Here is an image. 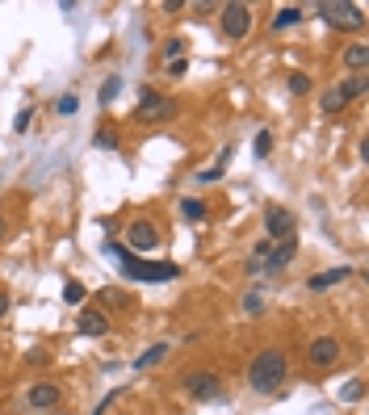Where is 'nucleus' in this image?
<instances>
[{
	"label": "nucleus",
	"mask_w": 369,
	"mask_h": 415,
	"mask_svg": "<svg viewBox=\"0 0 369 415\" xmlns=\"http://www.w3.org/2000/svg\"><path fill=\"white\" fill-rule=\"evenodd\" d=\"M164 59H168V63H172V59H185V42H181V38H168V42H164Z\"/></svg>",
	"instance_id": "27"
},
{
	"label": "nucleus",
	"mask_w": 369,
	"mask_h": 415,
	"mask_svg": "<svg viewBox=\"0 0 369 415\" xmlns=\"http://www.w3.org/2000/svg\"><path fill=\"white\" fill-rule=\"evenodd\" d=\"M265 235H269L273 243L294 239V214L286 210V205H269V210H265Z\"/></svg>",
	"instance_id": "8"
},
{
	"label": "nucleus",
	"mask_w": 369,
	"mask_h": 415,
	"mask_svg": "<svg viewBox=\"0 0 369 415\" xmlns=\"http://www.w3.org/2000/svg\"><path fill=\"white\" fill-rule=\"evenodd\" d=\"M92 147H97V151H118V134H114V130H97V134H92Z\"/></svg>",
	"instance_id": "25"
},
{
	"label": "nucleus",
	"mask_w": 369,
	"mask_h": 415,
	"mask_svg": "<svg viewBox=\"0 0 369 415\" xmlns=\"http://www.w3.org/2000/svg\"><path fill=\"white\" fill-rule=\"evenodd\" d=\"M9 306H13V302H9V294H5V290H0V319H5V315H9Z\"/></svg>",
	"instance_id": "34"
},
{
	"label": "nucleus",
	"mask_w": 369,
	"mask_h": 415,
	"mask_svg": "<svg viewBox=\"0 0 369 415\" xmlns=\"http://www.w3.org/2000/svg\"><path fill=\"white\" fill-rule=\"evenodd\" d=\"M101 302H105V306H130V298L118 294V290H101Z\"/></svg>",
	"instance_id": "28"
},
{
	"label": "nucleus",
	"mask_w": 369,
	"mask_h": 415,
	"mask_svg": "<svg viewBox=\"0 0 369 415\" xmlns=\"http://www.w3.org/2000/svg\"><path fill=\"white\" fill-rule=\"evenodd\" d=\"M30 118H34V110H21V114L13 118V130H17V134H26V130H30Z\"/></svg>",
	"instance_id": "30"
},
{
	"label": "nucleus",
	"mask_w": 369,
	"mask_h": 415,
	"mask_svg": "<svg viewBox=\"0 0 369 415\" xmlns=\"http://www.w3.org/2000/svg\"><path fill=\"white\" fill-rule=\"evenodd\" d=\"M105 252H110V256H118V261H130V252H126L122 243H114V239H105Z\"/></svg>",
	"instance_id": "32"
},
{
	"label": "nucleus",
	"mask_w": 369,
	"mask_h": 415,
	"mask_svg": "<svg viewBox=\"0 0 369 415\" xmlns=\"http://www.w3.org/2000/svg\"><path fill=\"white\" fill-rule=\"evenodd\" d=\"M365 88H369V76H348V80H344V84H340V92H344V97H348V101H352V97H361V92H365Z\"/></svg>",
	"instance_id": "22"
},
{
	"label": "nucleus",
	"mask_w": 369,
	"mask_h": 415,
	"mask_svg": "<svg viewBox=\"0 0 369 415\" xmlns=\"http://www.w3.org/2000/svg\"><path fill=\"white\" fill-rule=\"evenodd\" d=\"M59 398H63V390H59L55 382H38V386L26 390V403H30L34 411H50V407H59Z\"/></svg>",
	"instance_id": "10"
},
{
	"label": "nucleus",
	"mask_w": 369,
	"mask_h": 415,
	"mask_svg": "<svg viewBox=\"0 0 369 415\" xmlns=\"http://www.w3.org/2000/svg\"><path fill=\"white\" fill-rule=\"evenodd\" d=\"M84 298H88V290H84L80 281H68V285H63V302H68V306H84Z\"/></svg>",
	"instance_id": "23"
},
{
	"label": "nucleus",
	"mask_w": 369,
	"mask_h": 415,
	"mask_svg": "<svg viewBox=\"0 0 369 415\" xmlns=\"http://www.w3.org/2000/svg\"><path fill=\"white\" fill-rule=\"evenodd\" d=\"M5 235H9V227H5V219H0V239H5Z\"/></svg>",
	"instance_id": "35"
},
{
	"label": "nucleus",
	"mask_w": 369,
	"mask_h": 415,
	"mask_svg": "<svg viewBox=\"0 0 369 415\" xmlns=\"http://www.w3.org/2000/svg\"><path fill=\"white\" fill-rule=\"evenodd\" d=\"M193 398H201V403H219L223 398V382H219V374H185V382H181Z\"/></svg>",
	"instance_id": "6"
},
{
	"label": "nucleus",
	"mask_w": 369,
	"mask_h": 415,
	"mask_svg": "<svg viewBox=\"0 0 369 415\" xmlns=\"http://www.w3.org/2000/svg\"><path fill=\"white\" fill-rule=\"evenodd\" d=\"M306 13L298 9V5H286V9H277V17H273V30H290V26H298Z\"/></svg>",
	"instance_id": "17"
},
{
	"label": "nucleus",
	"mask_w": 369,
	"mask_h": 415,
	"mask_svg": "<svg viewBox=\"0 0 369 415\" xmlns=\"http://www.w3.org/2000/svg\"><path fill=\"white\" fill-rule=\"evenodd\" d=\"M76 110H80V97H76V92H63V97L55 101V114H63V118L76 114Z\"/></svg>",
	"instance_id": "26"
},
{
	"label": "nucleus",
	"mask_w": 369,
	"mask_h": 415,
	"mask_svg": "<svg viewBox=\"0 0 369 415\" xmlns=\"http://www.w3.org/2000/svg\"><path fill=\"white\" fill-rule=\"evenodd\" d=\"M168 352H172L168 344H151L147 352H139V356H134V370H139V374H143V370H155V365H160V361H164Z\"/></svg>",
	"instance_id": "15"
},
{
	"label": "nucleus",
	"mask_w": 369,
	"mask_h": 415,
	"mask_svg": "<svg viewBox=\"0 0 369 415\" xmlns=\"http://www.w3.org/2000/svg\"><path fill=\"white\" fill-rule=\"evenodd\" d=\"M286 84H290V92H294V97H306V92L315 88V80H310L306 72H290V80H286Z\"/></svg>",
	"instance_id": "21"
},
{
	"label": "nucleus",
	"mask_w": 369,
	"mask_h": 415,
	"mask_svg": "<svg viewBox=\"0 0 369 415\" xmlns=\"http://www.w3.org/2000/svg\"><path fill=\"white\" fill-rule=\"evenodd\" d=\"M315 13H323L328 26H344V30H361L365 17H361V5H315Z\"/></svg>",
	"instance_id": "7"
},
{
	"label": "nucleus",
	"mask_w": 369,
	"mask_h": 415,
	"mask_svg": "<svg viewBox=\"0 0 369 415\" xmlns=\"http://www.w3.org/2000/svg\"><path fill=\"white\" fill-rule=\"evenodd\" d=\"M181 214H185L189 223H201V219H206V201H197V197H185V201H181Z\"/></svg>",
	"instance_id": "20"
},
{
	"label": "nucleus",
	"mask_w": 369,
	"mask_h": 415,
	"mask_svg": "<svg viewBox=\"0 0 369 415\" xmlns=\"http://www.w3.org/2000/svg\"><path fill=\"white\" fill-rule=\"evenodd\" d=\"M344 63H348L352 76H365V68H369V46H365V42H352V46L344 50Z\"/></svg>",
	"instance_id": "14"
},
{
	"label": "nucleus",
	"mask_w": 369,
	"mask_h": 415,
	"mask_svg": "<svg viewBox=\"0 0 369 415\" xmlns=\"http://www.w3.org/2000/svg\"><path fill=\"white\" fill-rule=\"evenodd\" d=\"M340 398H344V403H361V398H365V382H361V378L344 382V386H340Z\"/></svg>",
	"instance_id": "24"
},
{
	"label": "nucleus",
	"mask_w": 369,
	"mask_h": 415,
	"mask_svg": "<svg viewBox=\"0 0 369 415\" xmlns=\"http://www.w3.org/2000/svg\"><path fill=\"white\" fill-rule=\"evenodd\" d=\"M243 310H248V315H260V298L248 294V298H243Z\"/></svg>",
	"instance_id": "33"
},
{
	"label": "nucleus",
	"mask_w": 369,
	"mask_h": 415,
	"mask_svg": "<svg viewBox=\"0 0 369 415\" xmlns=\"http://www.w3.org/2000/svg\"><path fill=\"white\" fill-rule=\"evenodd\" d=\"M223 172H227V168H219V164H215V168H201V172L193 176V181H197V185H210V181H219Z\"/></svg>",
	"instance_id": "29"
},
{
	"label": "nucleus",
	"mask_w": 369,
	"mask_h": 415,
	"mask_svg": "<svg viewBox=\"0 0 369 415\" xmlns=\"http://www.w3.org/2000/svg\"><path fill=\"white\" fill-rule=\"evenodd\" d=\"M219 13H223L219 26H223V34H227L231 42H239V38L252 34V5H223Z\"/></svg>",
	"instance_id": "4"
},
{
	"label": "nucleus",
	"mask_w": 369,
	"mask_h": 415,
	"mask_svg": "<svg viewBox=\"0 0 369 415\" xmlns=\"http://www.w3.org/2000/svg\"><path fill=\"white\" fill-rule=\"evenodd\" d=\"M344 110H348V97H344L340 88H328V92H323V114L336 118V114H344Z\"/></svg>",
	"instance_id": "16"
},
{
	"label": "nucleus",
	"mask_w": 369,
	"mask_h": 415,
	"mask_svg": "<svg viewBox=\"0 0 369 415\" xmlns=\"http://www.w3.org/2000/svg\"><path fill=\"white\" fill-rule=\"evenodd\" d=\"M122 273L130 277V281H172V277H181V269L172 265V261H122Z\"/></svg>",
	"instance_id": "3"
},
{
	"label": "nucleus",
	"mask_w": 369,
	"mask_h": 415,
	"mask_svg": "<svg viewBox=\"0 0 369 415\" xmlns=\"http://www.w3.org/2000/svg\"><path fill=\"white\" fill-rule=\"evenodd\" d=\"M348 277H352V269H348V265H336V269H328V273H315V277L306 281V290H310V294H328L332 285H340V281H348Z\"/></svg>",
	"instance_id": "13"
},
{
	"label": "nucleus",
	"mask_w": 369,
	"mask_h": 415,
	"mask_svg": "<svg viewBox=\"0 0 369 415\" xmlns=\"http://www.w3.org/2000/svg\"><path fill=\"white\" fill-rule=\"evenodd\" d=\"M269 151H273V130H256L252 155H256V160H269Z\"/></svg>",
	"instance_id": "18"
},
{
	"label": "nucleus",
	"mask_w": 369,
	"mask_h": 415,
	"mask_svg": "<svg viewBox=\"0 0 369 415\" xmlns=\"http://www.w3.org/2000/svg\"><path fill=\"white\" fill-rule=\"evenodd\" d=\"M126 243L134 252H155V247H160V231H155V223H147V219H134L126 227Z\"/></svg>",
	"instance_id": "9"
},
{
	"label": "nucleus",
	"mask_w": 369,
	"mask_h": 415,
	"mask_svg": "<svg viewBox=\"0 0 369 415\" xmlns=\"http://www.w3.org/2000/svg\"><path fill=\"white\" fill-rule=\"evenodd\" d=\"M336 361H340V340H336V336L310 340V348H306V365H310V370H332Z\"/></svg>",
	"instance_id": "5"
},
{
	"label": "nucleus",
	"mask_w": 369,
	"mask_h": 415,
	"mask_svg": "<svg viewBox=\"0 0 369 415\" xmlns=\"http://www.w3.org/2000/svg\"><path fill=\"white\" fill-rule=\"evenodd\" d=\"M294 256H298V239H281V243H273V247H269V261H265V273H269V277L281 273V269L294 261Z\"/></svg>",
	"instance_id": "11"
},
{
	"label": "nucleus",
	"mask_w": 369,
	"mask_h": 415,
	"mask_svg": "<svg viewBox=\"0 0 369 415\" xmlns=\"http://www.w3.org/2000/svg\"><path fill=\"white\" fill-rule=\"evenodd\" d=\"M286 370H290V356L281 348H265V352H256L252 370H248V386L256 394H273L286 382Z\"/></svg>",
	"instance_id": "1"
},
{
	"label": "nucleus",
	"mask_w": 369,
	"mask_h": 415,
	"mask_svg": "<svg viewBox=\"0 0 369 415\" xmlns=\"http://www.w3.org/2000/svg\"><path fill=\"white\" fill-rule=\"evenodd\" d=\"M122 92V76H110V80H105L101 84V92H97V101H101V105H114V97Z\"/></svg>",
	"instance_id": "19"
},
{
	"label": "nucleus",
	"mask_w": 369,
	"mask_h": 415,
	"mask_svg": "<svg viewBox=\"0 0 369 415\" xmlns=\"http://www.w3.org/2000/svg\"><path fill=\"white\" fill-rule=\"evenodd\" d=\"M76 327H80V336H105V332H110V315L97 310V306H84L80 319H76Z\"/></svg>",
	"instance_id": "12"
},
{
	"label": "nucleus",
	"mask_w": 369,
	"mask_h": 415,
	"mask_svg": "<svg viewBox=\"0 0 369 415\" xmlns=\"http://www.w3.org/2000/svg\"><path fill=\"white\" fill-rule=\"evenodd\" d=\"M134 118H139V122H147V126L168 122V118H177V101H168V97H160V92H151V88H139Z\"/></svg>",
	"instance_id": "2"
},
{
	"label": "nucleus",
	"mask_w": 369,
	"mask_h": 415,
	"mask_svg": "<svg viewBox=\"0 0 369 415\" xmlns=\"http://www.w3.org/2000/svg\"><path fill=\"white\" fill-rule=\"evenodd\" d=\"M26 361H30V365H46L50 352H46V348H30V352H26Z\"/></svg>",
	"instance_id": "31"
}]
</instances>
